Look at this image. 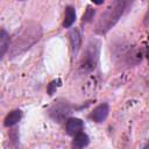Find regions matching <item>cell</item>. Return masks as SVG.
I'll return each mask as SVG.
<instances>
[{
  "mask_svg": "<svg viewBox=\"0 0 149 149\" xmlns=\"http://www.w3.org/2000/svg\"><path fill=\"white\" fill-rule=\"evenodd\" d=\"M41 37H42L41 26L35 22H29L26 27H23L21 33L17 35V37L14 38L9 50L10 56L15 57L27 51L35 43H37L41 40Z\"/></svg>",
  "mask_w": 149,
  "mask_h": 149,
  "instance_id": "1",
  "label": "cell"
},
{
  "mask_svg": "<svg viewBox=\"0 0 149 149\" xmlns=\"http://www.w3.org/2000/svg\"><path fill=\"white\" fill-rule=\"evenodd\" d=\"M128 5H129V2L123 1V0H116V1L112 2L111 6L102 13L99 21L97 22V26H95V29H94L95 33L99 34V35H104L111 28H113L114 24L123 15Z\"/></svg>",
  "mask_w": 149,
  "mask_h": 149,
  "instance_id": "2",
  "label": "cell"
},
{
  "mask_svg": "<svg viewBox=\"0 0 149 149\" xmlns=\"http://www.w3.org/2000/svg\"><path fill=\"white\" fill-rule=\"evenodd\" d=\"M99 58V42L98 41H91L84 52V56L80 62V71L83 72H92L98 64Z\"/></svg>",
  "mask_w": 149,
  "mask_h": 149,
  "instance_id": "3",
  "label": "cell"
},
{
  "mask_svg": "<svg viewBox=\"0 0 149 149\" xmlns=\"http://www.w3.org/2000/svg\"><path fill=\"white\" fill-rule=\"evenodd\" d=\"M71 105L69 104V101H66L65 99H58L55 101V104L49 108L48 114L49 116L56 121V122H62L64 121L71 113Z\"/></svg>",
  "mask_w": 149,
  "mask_h": 149,
  "instance_id": "4",
  "label": "cell"
},
{
  "mask_svg": "<svg viewBox=\"0 0 149 149\" xmlns=\"http://www.w3.org/2000/svg\"><path fill=\"white\" fill-rule=\"evenodd\" d=\"M109 113V105L107 102H102L100 105H98L90 114H88V119L97 122V123H101L104 122Z\"/></svg>",
  "mask_w": 149,
  "mask_h": 149,
  "instance_id": "5",
  "label": "cell"
},
{
  "mask_svg": "<svg viewBox=\"0 0 149 149\" xmlns=\"http://www.w3.org/2000/svg\"><path fill=\"white\" fill-rule=\"evenodd\" d=\"M84 128V122L78 119V118H70L68 119L66 121V125H65V129H66V133L69 135H77L79 134Z\"/></svg>",
  "mask_w": 149,
  "mask_h": 149,
  "instance_id": "6",
  "label": "cell"
},
{
  "mask_svg": "<svg viewBox=\"0 0 149 149\" xmlns=\"http://www.w3.org/2000/svg\"><path fill=\"white\" fill-rule=\"evenodd\" d=\"M70 44H71V50H72V54L76 55L78 52V50L80 49V45H81V35H80V31L74 28L70 31Z\"/></svg>",
  "mask_w": 149,
  "mask_h": 149,
  "instance_id": "7",
  "label": "cell"
},
{
  "mask_svg": "<svg viewBox=\"0 0 149 149\" xmlns=\"http://www.w3.org/2000/svg\"><path fill=\"white\" fill-rule=\"evenodd\" d=\"M90 143V137L87 136V134L80 132L79 134L73 136L72 140V149H84L85 147H87Z\"/></svg>",
  "mask_w": 149,
  "mask_h": 149,
  "instance_id": "8",
  "label": "cell"
},
{
  "mask_svg": "<svg viewBox=\"0 0 149 149\" xmlns=\"http://www.w3.org/2000/svg\"><path fill=\"white\" fill-rule=\"evenodd\" d=\"M21 119H22V112L20 109H14L6 115L3 120V125L5 127H13L16 123H19Z\"/></svg>",
  "mask_w": 149,
  "mask_h": 149,
  "instance_id": "9",
  "label": "cell"
},
{
  "mask_svg": "<svg viewBox=\"0 0 149 149\" xmlns=\"http://www.w3.org/2000/svg\"><path fill=\"white\" fill-rule=\"evenodd\" d=\"M76 21V9L73 6H66L65 7V14L63 20V28H70Z\"/></svg>",
  "mask_w": 149,
  "mask_h": 149,
  "instance_id": "10",
  "label": "cell"
},
{
  "mask_svg": "<svg viewBox=\"0 0 149 149\" xmlns=\"http://www.w3.org/2000/svg\"><path fill=\"white\" fill-rule=\"evenodd\" d=\"M9 43H10L9 34L2 28L1 29V34H0V55H1V58L9 50Z\"/></svg>",
  "mask_w": 149,
  "mask_h": 149,
  "instance_id": "11",
  "label": "cell"
},
{
  "mask_svg": "<svg viewBox=\"0 0 149 149\" xmlns=\"http://www.w3.org/2000/svg\"><path fill=\"white\" fill-rule=\"evenodd\" d=\"M94 14H95V9H94L93 7H91V6H87L85 13H84L83 16H81V21L85 22V23L92 21V19L94 17Z\"/></svg>",
  "mask_w": 149,
  "mask_h": 149,
  "instance_id": "12",
  "label": "cell"
},
{
  "mask_svg": "<svg viewBox=\"0 0 149 149\" xmlns=\"http://www.w3.org/2000/svg\"><path fill=\"white\" fill-rule=\"evenodd\" d=\"M59 85H61V80H59V79L52 80V81L48 85V87H47V92H48V94H49V95H52Z\"/></svg>",
  "mask_w": 149,
  "mask_h": 149,
  "instance_id": "13",
  "label": "cell"
},
{
  "mask_svg": "<svg viewBox=\"0 0 149 149\" xmlns=\"http://www.w3.org/2000/svg\"><path fill=\"white\" fill-rule=\"evenodd\" d=\"M142 149H149V141H148V142L146 143V146H144V147H143Z\"/></svg>",
  "mask_w": 149,
  "mask_h": 149,
  "instance_id": "14",
  "label": "cell"
},
{
  "mask_svg": "<svg viewBox=\"0 0 149 149\" xmlns=\"http://www.w3.org/2000/svg\"><path fill=\"white\" fill-rule=\"evenodd\" d=\"M147 59H148V63H149V51L147 52Z\"/></svg>",
  "mask_w": 149,
  "mask_h": 149,
  "instance_id": "15",
  "label": "cell"
}]
</instances>
